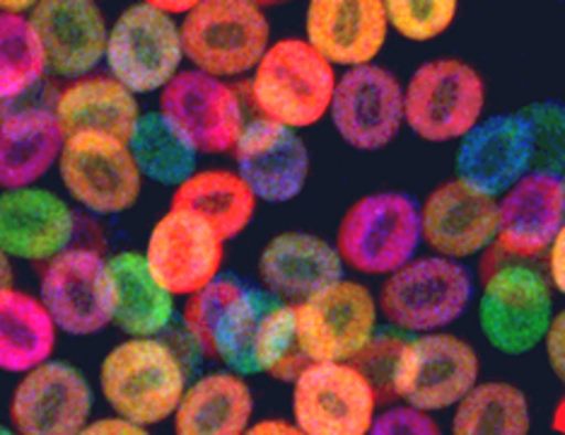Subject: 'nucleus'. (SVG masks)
<instances>
[{"instance_id":"nucleus-1","label":"nucleus","mask_w":565,"mask_h":435,"mask_svg":"<svg viewBox=\"0 0 565 435\" xmlns=\"http://www.w3.org/2000/svg\"><path fill=\"white\" fill-rule=\"evenodd\" d=\"M184 327L205 356L217 358L235 375L288 378L298 373L295 363L305 361L295 307L237 276H217L191 296Z\"/></svg>"},{"instance_id":"nucleus-2","label":"nucleus","mask_w":565,"mask_h":435,"mask_svg":"<svg viewBox=\"0 0 565 435\" xmlns=\"http://www.w3.org/2000/svg\"><path fill=\"white\" fill-rule=\"evenodd\" d=\"M99 388L114 414L148 428L174 416L186 392V373L164 341L128 339L102 361Z\"/></svg>"},{"instance_id":"nucleus-3","label":"nucleus","mask_w":565,"mask_h":435,"mask_svg":"<svg viewBox=\"0 0 565 435\" xmlns=\"http://www.w3.org/2000/svg\"><path fill=\"white\" fill-rule=\"evenodd\" d=\"M337 83L331 63L307 40H280L254 68L252 97L266 121L295 131L327 117Z\"/></svg>"},{"instance_id":"nucleus-4","label":"nucleus","mask_w":565,"mask_h":435,"mask_svg":"<svg viewBox=\"0 0 565 435\" xmlns=\"http://www.w3.org/2000/svg\"><path fill=\"white\" fill-rule=\"evenodd\" d=\"M420 209L399 191L361 199L343 215L337 250L343 266L358 274L392 276L414 262L420 245Z\"/></svg>"},{"instance_id":"nucleus-5","label":"nucleus","mask_w":565,"mask_h":435,"mask_svg":"<svg viewBox=\"0 0 565 435\" xmlns=\"http://www.w3.org/2000/svg\"><path fill=\"white\" fill-rule=\"evenodd\" d=\"M271 40V24L247 0L196 3L182 22L184 56L211 78H237L259 66Z\"/></svg>"},{"instance_id":"nucleus-6","label":"nucleus","mask_w":565,"mask_h":435,"mask_svg":"<svg viewBox=\"0 0 565 435\" xmlns=\"http://www.w3.org/2000/svg\"><path fill=\"white\" fill-rule=\"evenodd\" d=\"M486 85L477 68L459 59L428 61L404 89V121L430 144L461 140L481 121Z\"/></svg>"},{"instance_id":"nucleus-7","label":"nucleus","mask_w":565,"mask_h":435,"mask_svg":"<svg viewBox=\"0 0 565 435\" xmlns=\"http://www.w3.org/2000/svg\"><path fill=\"white\" fill-rule=\"evenodd\" d=\"M182 59V28L156 3L124 10L109 30L105 56L109 75L134 95L164 89L179 75Z\"/></svg>"},{"instance_id":"nucleus-8","label":"nucleus","mask_w":565,"mask_h":435,"mask_svg":"<svg viewBox=\"0 0 565 435\" xmlns=\"http://www.w3.org/2000/svg\"><path fill=\"white\" fill-rule=\"evenodd\" d=\"M298 349L310 363H349L370 349L377 303L355 280H337L295 307Z\"/></svg>"},{"instance_id":"nucleus-9","label":"nucleus","mask_w":565,"mask_h":435,"mask_svg":"<svg viewBox=\"0 0 565 435\" xmlns=\"http://www.w3.org/2000/svg\"><path fill=\"white\" fill-rule=\"evenodd\" d=\"M473 296L467 266L445 257L416 259L394 272L382 288L380 307L387 322L404 331H435L465 315Z\"/></svg>"},{"instance_id":"nucleus-10","label":"nucleus","mask_w":565,"mask_h":435,"mask_svg":"<svg viewBox=\"0 0 565 435\" xmlns=\"http://www.w3.org/2000/svg\"><path fill=\"white\" fill-rule=\"evenodd\" d=\"M377 394L351 363H307L295 378L292 416L305 435H370Z\"/></svg>"},{"instance_id":"nucleus-11","label":"nucleus","mask_w":565,"mask_h":435,"mask_svg":"<svg viewBox=\"0 0 565 435\" xmlns=\"http://www.w3.org/2000/svg\"><path fill=\"white\" fill-rule=\"evenodd\" d=\"M479 356L467 341L426 335L406 341L392 368L394 392L418 412H445L477 388Z\"/></svg>"},{"instance_id":"nucleus-12","label":"nucleus","mask_w":565,"mask_h":435,"mask_svg":"<svg viewBox=\"0 0 565 435\" xmlns=\"http://www.w3.org/2000/svg\"><path fill=\"white\" fill-rule=\"evenodd\" d=\"M58 170L68 194L95 215H119L134 209L143 184L126 140L105 134L68 136Z\"/></svg>"},{"instance_id":"nucleus-13","label":"nucleus","mask_w":565,"mask_h":435,"mask_svg":"<svg viewBox=\"0 0 565 435\" xmlns=\"http://www.w3.org/2000/svg\"><path fill=\"white\" fill-rule=\"evenodd\" d=\"M554 319V298L536 268L512 264L486 280L479 325L486 341L505 356L530 353Z\"/></svg>"},{"instance_id":"nucleus-14","label":"nucleus","mask_w":565,"mask_h":435,"mask_svg":"<svg viewBox=\"0 0 565 435\" xmlns=\"http://www.w3.org/2000/svg\"><path fill=\"white\" fill-rule=\"evenodd\" d=\"M225 240L194 211L172 209L152 225L146 264L170 296H196L221 276Z\"/></svg>"},{"instance_id":"nucleus-15","label":"nucleus","mask_w":565,"mask_h":435,"mask_svg":"<svg viewBox=\"0 0 565 435\" xmlns=\"http://www.w3.org/2000/svg\"><path fill=\"white\" fill-rule=\"evenodd\" d=\"M160 114L196 152L235 150L244 131L239 97L227 83L201 71H182L162 89Z\"/></svg>"},{"instance_id":"nucleus-16","label":"nucleus","mask_w":565,"mask_h":435,"mask_svg":"<svg viewBox=\"0 0 565 435\" xmlns=\"http://www.w3.org/2000/svg\"><path fill=\"white\" fill-rule=\"evenodd\" d=\"M329 114L333 129L351 148L382 150L399 136L404 124V87L382 66L351 68L333 89Z\"/></svg>"},{"instance_id":"nucleus-17","label":"nucleus","mask_w":565,"mask_h":435,"mask_svg":"<svg viewBox=\"0 0 565 435\" xmlns=\"http://www.w3.org/2000/svg\"><path fill=\"white\" fill-rule=\"evenodd\" d=\"M40 300L56 329L95 337L111 325L107 259L83 247L61 252L42 274Z\"/></svg>"},{"instance_id":"nucleus-18","label":"nucleus","mask_w":565,"mask_h":435,"mask_svg":"<svg viewBox=\"0 0 565 435\" xmlns=\"http://www.w3.org/2000/svg\"><path fill=\"white\" fill-rule=\"evenodd\" d=\"M89 412V382L66 361H49L30 370L10 402V421L18 435H81Z\"/></svg>"},{"instance_id":"nucleus-19","label":"nucleus","mask_w":565,"mask_h":435,"mask_svg":"<svg viewBox=\"0 0 565 435\" xmlns=\"http://www.w3.org/2000/svg\"><path fill=\"white\" fill-rule=\"evenodd\" d=\"M534 168L532 131L522 114H495L461 138L457 152L459 182L495 199Z\"/></svg>"},{"instance_id":"nucleus-20","label":"nucleus","mask_w":565,"mask_h":435,"mask_svg":"<svg viewBox=\"0 0 565 435\" xmlns=\"http://www.w3.org/2000/svg\"><path fill=\"white\" fill-rule=\"evenodd\" d=\"M30 22L40 36L46 68L61 78L93 73L107 56L109 30L102 10L87 0H46L34 3Z\"/></svg>"},{"instance_id":"nucleus-21","label":"nucleus","mask_w":565,"mask_h":435,"mask_svg":"<svg viewBox=\"0 0 565 435\" xmlns=\"http://www.w3.org/2000/svg\"><path fill=\"white\" fill-rule=\"evenodd\" d=\"M387 30L382 0H315L305 15L307 44L331 66H372Z\"/></svg>"},{"instance_id":"nucleus-22","label":"nucleus","mask_w":565,"mask_h":435,"mask_svg":"<svg viewBox=\"0 0 565 435\" xmlns=\"http://www.w3.org/2000/svg\"><path fill=\"white\" fill-rule=\"evenodd\" d=\"M235 158L244 184L256 199L268 203H286L300 197L310 174V150L302 138L266 119L244 126Z\"/></svg>"},{"instance_id":"nucleus-23","label":"nucleus","mask_w":565,"mask_h":435,"mask_svg":"<svg viewBox=\"0 0 565 435\" xmlns=\"http://www.w3.org/2000/svg\"><path fill=\"white\" fill-rule=\"evenodd\" d=\"M498 201L455 182H445L420 209V233L426 245L445 259L473 257L498 240Z\"/></svg>"},{"instance_id":"nucleus-24","label":"nucleus","mask_w":565,"mask_h":435,"mask_svg":"<svg viewBox=\"0 0 565 435\" xmlns=\"http://www.w3.org/2000/svg\"><path fill=\"white\" fill-rule=\"evenodd\" d=\"M75 235V215L58 194L40 187L0 194V250L24 262H51Z\"/></svg>"},{"instance_id":"nucleus-25","label":"nucleus","mask_w":565,"mask_h":435,"mask_svg":"<svg viewBox=\"0 0 565 435\" xmlns=\"http://www.w3.org/2000/svg\"><path fill=\"white\" fill-rule=\"evenodd\" d=\"M498 245L515 257L544 252L565 225V179L530 172L498 203Z\"/></svg>"},{"instance_id":"nucleus-26","label":"nucleus","mask_w":565,"mask_h":435,"mask_svg":"<svg viewBox=\"0 0 565 435\" xmlns=\"http://www.w3.org/2000/svg\"><path fill=\"white\" fill-rule=\"evenodd\" d=\"M259 276L278 300H307L343 278L339 250L310 233H282L264 247Z\"/></svg>"},{"instance_id":"nucleus-27","label":"nucleus","mask_w":565,"mask_h":435,"mask_svg":"<svg viewBox=\"0 0 565 435\" xmlns=\"http://www.w3.org/2000/svg\"><path fill=\"white\" fill-rule=\"evenodd\" d=\"M66 134L56 114L42 107L12 112L0 119V187L28 189L61 160Z\"/></svg>"},{"instance_id":"nucleus-28","label":"nucleus","mask_w":565,"mask_h":435,"mask_svg":"<svg viewBox=\"0 0 565 435\" xmlns=\"http://www.w3.org/2000/svg\"><path fill=\"white\" fill-rule=\"evenodd\" d=\"M111 322L131 339H156L174 319V298L152 278L146 257L121 252L107 259Z\"/></svg>"},{"instance_id":"nucleus-29","label":"nucleus","mask_w":565,"mask_h":435,"mask_svg":"<svg viewBox=\"0 0 565 435\" xmlns=\"http://www.w3.org/2000/svg\"><path fill=\"white\" fill-rule=\"evenodd\" d=\"M54 114L66 138L75 134H105L126 144L143 117L136 95L111 75L75 81L61 93Z\"/></svg>"},{"instance_id":"nucleus-30","label":"nucleus","mask_w":565,"mask_h":435,"mask_svg":"<svg viewBox=\"0 0 565 435\" xmlns=\"http://www.w3.org/2000/svg\"><path fill=\"white\" fill-rule=\"evenodd\" d=\"M254 394L235 373H211L186 388L174 412V435H244Z\"/></svg>"},{"instance_id":"nucleus-31","label":"nucleus","mask_w":565,"mask_h":435,"mask_svg":"<svg viewBox=\"0 0 565 435\" xmlns=\"http://www.w3.org/2000/svg\"><path fill=\"white\" fill-rule=\"evenodd\" d=\"M56 325L40 298L18 288L0 290V370L24 373L49 363L56 347Z\"/></svg>"},{"instance_id":"nucleus-32","label":"nucleus","mask_w":565,"mask_h":435,"mask_svg":"<svg viewBox=\"0 0 565 435\" xmlns=\"http://www.w3.org/2000/svg\"><path fill=\"white\" fill-rule=\"evenodd\" d=\"M170 206L199 213L223 240H233L254 221L256 197L239 174L230 170H203L177 187Z\"/></svg>"},{"instance_id":"nucleus-33","label":"nucleus","mask_w":565,"mask_h":435,"mask_svg":"<svg viewBox=\"0 0 565 435\" xmlns=\"http://www.w3.org/2000/svg\"><path fill=\"white\" fill-rule=\"evenodd\" d=\"M128 148L134 152L140 174L158 184L179 187L196 172V148L160 112L140 117Z\"/></svg>"},{"instance_id":"nucleus-34","label":"nucleus","mask_w":565,"mask_h":435,"mask_svg":"<svg viewBox=\"0 0 565 435\" xmlns=\"http://www.w3.org/2000/svg\"><path fill=\"white\" fill-rule=\"evenodd\" d=\"M532 414L522 390L483 382L457 404L452 435H530Z\"/></svg>"},{"instance_id":"nucleus-35","label":"nucleus","mask_w":565,"mask_h":435,"mask_svg":"<svg viewBox=\"0 0 565 435\" xmlns=\"http://www.w3.org/2000/svg\"><path fill=\"white\" fill-rule=\"evenodd\" d=\"M44 71V51L30 18L0 12V102L30 93Z\"/></svg>"},{"instance_id":"nucleus-36","label":"nucleus","mask_w":565,"mask_h":435,"mask_svg":"<svg viewBox=\"0 0 565 435\" xmlns=\"http://www.w3.org/2000/svg\"><path fill=\"white\" fill-rule=\"evenodd\" d=\"M522 119L532 131L534 172L565 174V102L544 99L526 107Z\"/></svg>"},{"instance_id":"nucleus-37","label":"nucleus","mask_w":565,"mask_h":435,"mask_svg":"<svg viewBox=\"0 0 565 435\" xmlns=\"http://www.w3.org/2000/svg\"><path fill=\"white\" fill-rule=\"evenodd\" d=\"M392 28L408 42H433L457 18L455 0H392L384 3Z\"/></svg>"},{"instance_id":"nucleus-38","label":"nucleus","mask_w":565,"mask_h":435,"mask_svg":"<svg viewBox=\"0 0 565 435\" xmlns=\"http://www.w3.org/2000/svg\"><path fill=\"white\" fill-rule=\"evenodd\" d=\"M370 435H443V431L418 409L396 406L375 418Z\"/></svg>"},{"instance_id":"nucleus-39","label":"nucleus","mask_w":565,"mask_h":435,"mask_svg":"<svg viewBox=\"0 0 565 435\" xmlns=\"http://www.w3.org/2000/svg\"><path fill=\"white\" fill-rule=\"evenodd\" d=\"M546 358L554 375L565 385V310L551 319L546 331Z\"/></svg>"},{"instance_id":"nucleus-40","label":"nucleus","mask_w":565,"mask_h":435,"mask_svg":"<svg viewBox=\"0 0 565 435\" xmlns=\"http://www.w3.org/2000/svg\"><path fill=\"white\" fill-rule=\"evenodd\" d=\"M81 435H150L148 428L131 424L121 416H107V418H97L93 424H87Z\"/></svg>"},{"instance_id":"nucleus-41","label":"nucleus","mask_w":565,"mask_h":435,"mask_svg":"<svg viewBox=\"0 0 565 435\" xmlns=\"http://www.w3.org/2000/svg\"><path fill=\"white\" fill-rule=\"evenodd\" d=\"M548 272H551V280H554V286L565 296V225L558 230L556 240L551 242Z\"/></svg>"},{"instance_id":"nucleus-42","label":"nucleus","mask_w":565,"mask_h":435,"mask_svg":"<svg viewBox=\"0 0 565 435\" xmlns=\"http://www.w3.org/2000/svg\"><path fill=\"white\" fill-rule=\"evenodd\" d=\"M244 435H305V433L295 424H290V421L266 418V421H259V424L249 426Z\"/></svg>"},{"instance_id":"nucleus-43","label":"nucleus","mask_w":565,"mask_h":435,"mask_svg":"<svg viewBox=\"0 0 565 435\" xmlns=\"http://www.w3.org/2000/svg\"><path fill=\"white\" fill-rule=\"evenodd\" d=\"M12 280H15V274H12L10 257L3 250H0V290L12 288Z\"/></svg>"},{"instance_id":"nucleus-44","label":"nucleus","mask_w":565,"mask_h":435,"mask_svg":"<svg viewBox=\"0 0 565 435\" xmlns=\"http://www.w3.org/2000/svg\"><path fill=\"white\" fill-rule=\"evenodd\" d=\"M156 8L162 10L164 15H170V18H177V15L186 18L189 12L196 8V3H191V0H186V3H156Z\"/></svg>"},{"instance_id":"nucleus-45","label":"nucleus","mask_w":565,"mask_h":435,"mask_svg":"<svg viewBox=\"0 0 565 435\" xmlns=\"http://www.w3.org/2000/svg\"><path fill=\"white\" fill-rule=\"evenodd\" d=\"M554 428L565 435V400L558 404V409L554 412Z\"/></svg>"},{"instance_id":"nucleus-46","label":"nucleus","mask_w":565,"mask_h":435,"mask_svg":"<svg viewBox=\"0 0 565 435\" xmlns=\"http://www.w3.org/2000/svg\"><path fill=\"white\" fill-rule=\"evenodd\" d=\"M0 435H15V433L8 431V428H3V426H0Z\"/></svg>"}]
</instances>
